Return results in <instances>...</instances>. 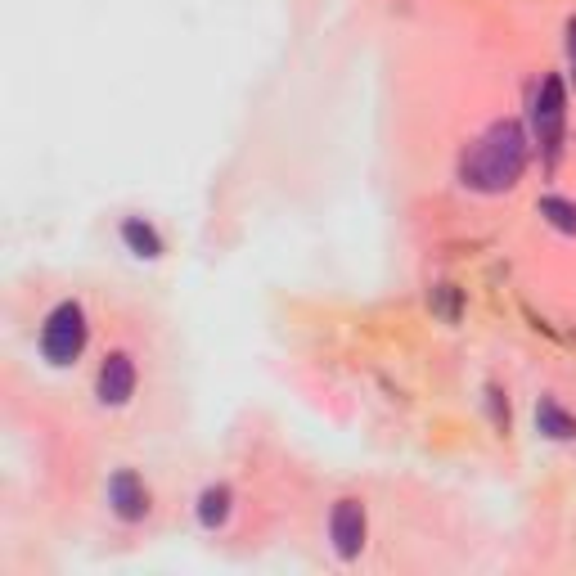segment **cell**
<instances>
[{
	"label": "cell",
	"instance_id": "1",
	"mask_svg": "<svg viewBox=\"0 0 576 576\" xmlns=\"http://www.w3.org/2000/svg\"><path fill=\"white\" fill-rule=\"evenodd\" d=\"M522 167H527V135L518 122H495L486 126V135L464 153V176L468 189L477 194H504V189L518 185Z\"/></svg>",
	"mask_w": 576,
	"mask_h": 576
},
{
	"label": "cell",
	"instance_id": "2",
	"mask_svg": "<svg viewBox=\"0 0 576 576\" xmlns=\"http://www.w3.org/2000/svg\"><path fill=\"white\" fill-rule=\"evenodd\" d=\"M86 351V311L81 302H59L41 324V356L50 365H72Z\"/></svg>",
	"mask_w": 576,
	"mask_h": 576
},
{
	"label": "cell",
	"instance_id": "3",
	"mask_svg": "<svg viewBox=\"0 0 576 576\" xmlns=\"http://www.w3.org/2000/svg\"><path fill=\"white\" fill-rule=\"evenodd\" d=\"M563 122H567V90L558 77H545L531 95V135L536 144L554 158L558 144H563Z\"/></svg>",
	"mask_w": 576,
	"mask_h": 576
},
{
	"label": "cell",
	"instance_id": "4",
	"mask_svg": "<svg viewBox=\"0 0 576 576\" xmlns=\"http://www.w3.org/2000/svg\"><path fill=\"white\" fill-rule=\"evenodd\" d=\"M329 536H333V549L342 558H356L365 549V504L360 500H338L329 513Z\"/></svg>",
	"mask_w": 576,
	"mask_h": 576
},
{
	"label": "cell",
	"instance_id": "5",
	"mask_svg": "<svg viewBox=\"0 0 576 576\" xmlns=\"http://www.w3.org/2000/svg\"><path fill=\"white\" fill-rule=\"evenodd\" d=\"M108 504H113V513L122 522H140L144 513H149V491H144V482L131 468H117V473L108 477Z\"/></svg>",
	"mask_w": 576,
	"mask_h": 576
},
{
	"label": "cell",
	"instance_id": "6",
	"mask_svg": "<svg viewBox=\"0 0 576 576\" xmlns=\"http://www.w3.org/2000/svg\"><path fill=\"white\" fill-rule=\"evenodd\" d=\"M135 396V360L126 351H113V356L99 365V401L104 405H126Z\"/></svg>",
	"mask_w": 576,
	"mask_h": 576
},
{
	"label": "cell",
	"instance_id": "7",
	"mask_svg": "<svg viewBox=\"0 0 576 576\" xmlns=\"http://www.w3.org/2000/svg\"><path fill=\"white\" fill-rule=\"evenodd\" d=\"M536 428L545 432L549 441H576V419L554 401V396H540V405H536Z\"/></svg>",
	"mask_w": 576,
	"mask_h": 576
},
{
	"label": "cell",
	"instance_id": "8",
	"mask_svg": "<svg viewBox=\"0 0 576 576\" xmlns=\"http://www.w3.org/2000/svg\"><path fill=\"white\" fill-rule=\"evenodd\" d=\"M122 239H126V248L135 252V257H162V239H158V230H153L149 221H140V216H126L122 221Z\"/></svg>",
	"mask_w": 576,
	"mask_h": 576
},
{
	"label": "cell",
	"instance_id": "9",
	"mask_svg": "<svg viewBox=\"0 0 576 576\" xmlns=\"http://www.w3.org/2000/svg\"><path fill=\"white\" fill-rule=\"evenodd\" d=\"M230 486L225 482H216V486H207L203 495H198V522H203V527H221L225 518H230Z\"/></svg>",
	"mask_w": 576,
	"mask_h": 576
},
{
	"label": "cell",
	"instance_id": "10",
	"mask_svg": "<svg viewBox=\"0 0 576 576\" xmlns=\"http://www.w3.org/2000/svg\"><path fill=\"white\" fill-rule=\"evenodd\" d=\"M540 216H545L554 230L563 234H576V203L572 198H558V194H545L540 198Z\"/></svg>",
	"mask_w": 576,
	"mask_h": 576
},
{
	"label": "cell",
	"instance_id": "11",
	"mask_svg": "<svg viewBox=\"0 0 576 576\" xmlns=\"http://www.w3.org/2000/svg\"><path fill=\"white\" fill-rule=\"evenodd\" d=\"M567 54H572V77H576V18L567 23Z\"/></svg>",
	"mask_w": 576,
	"mask_h": 576
}]
</instances>
